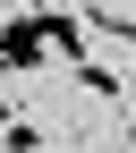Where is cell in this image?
I'll return each mask as SVG.
<instances>
[{"mask_svg":"<svg viewBox=\"0 0 136 153\" xmlns=\"http://www.w3.org/2000/svg\"><path fill=\"white\" fill-rule=\"evenodd\" d=\"M51 60V43H43V17H9V26H0V76H26V68H43Z\"/></svg>","mask_w":136,"mask_h":153,"instance_id":"6da1fadb","label":"cell"},{"mask_svg":"<svg viewBox=\"0 0 136 153\" xmlns=\"http://www.w3.org/2000/svg\"><path fill=\"white\" fill-rule=\"evenodd\" d=\"M43 43H51V60H68V68L94 60V51H85V17H77V9H43Z\"/></svg>","mask_w":136,"mask_h":153,"instance_id":"7a4b0ae2","label":"cell"},{"mask_svg":"<svg viewBox=\"0 0 136 153\" xmlns=\"http://www.w3.org/2000/svg\"><path fill=\"white\" fill-rule=\"evenodd\" d=\"M0 153H43V128H34L17 102H0Z\"/></svg>","mask_w":136,"mask_h":153,"instance_id":"3957f363","label":"cell"},{"mask_svg":"<svg viewBox=\"0 0 136 153\" xmlns=\"http://www.w3.org/2000/svg\"><path fill=\"white\" fill-rule=\"evenodd\" d=\"M77 17H85V34H111V43L136 60V17H119V9H77Z\"/></svg>","mask_w":136,"mask_h":153,"instance_id":"277c9868","label":"cell"},{"mask_svg":"<svg viewBox=\"0 0 136 153\" xmlns=\"http://www.w3.org/2000/svg\"><path fill=\"white\" fill-rule=\"evenodd\" d=\"M77 85H85V94H94V102H102V111H119V94H128L119 76H111V68H94V60L77 68Z\"/></svg>","mask_w":136,"mask_h":153,"instance_id":"5b68a950","label":"cell"}]
</instances>
